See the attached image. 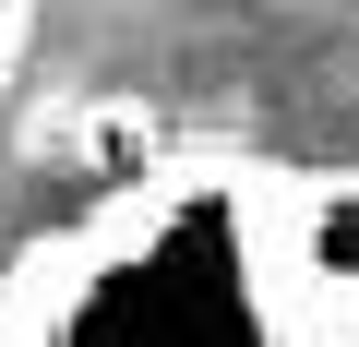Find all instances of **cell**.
Wrapping results in <instances>:
<instances>
[{
    "mask_svg": "<svg viewBox=\"0 0 359 347\" xmlns=\"http://www.w3.org/2000/svg\"><path fill=\"white\" fill-rule=\"evenodd\" d=\"M0 347H359L335 168L180 156L0 264Z\"/></svg>",
    "mask_w": 359,
    "mask_h": 347,
    "instance_id": "1",
    "label": "cell"
},
{
    "mask_svg": "<svg viewBox=\"0 0 359 347\" xmlns=\"http://www.w3.org/2000/svg\"><path fill=\"white\" fill-rule=\"evenodd\" d=\"M335 240H347V264H359V156L335 168Z\"/></svg>",
    "mask_w": 359,
    "mask_h": 347,
    "instance_id": "2",
    "label": "cell"
},
{
    "mask_svg": "<svg viewBox=\"0 0 359 347\" xmlns=\"http://www.w3.org/2000/svg\"><path fill=\"white\" fill-rule=\"evenodd\" d=\"M25 25H36V0H0V72L25 60Z\"/></svg>",
    "mask_w": 359,
    "mask_h": 347,
    "instance_id": "3",
    "label": "cell"
}]
</instances>
